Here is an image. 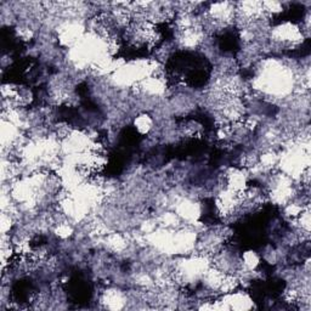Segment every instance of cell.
Segmentation results:
<instances>
[{
  "mask_svg": "<svg viewBox=\"0 0 311 311\" xmlns=\"http://www.w3.org/2000/svg\"><path fill=\"white\" fill-rule=\"evenodd\" d=\"M134 125L139 134L146 135L153 129V119L151 116L146 115V113H143V115L137 116L136 118H135Z\"/></svg>",
  "mask_w": 311,
  "mask_h": 311,
  "instance_id": "obj_1",
  "label": "cell"
}]
</instances>
